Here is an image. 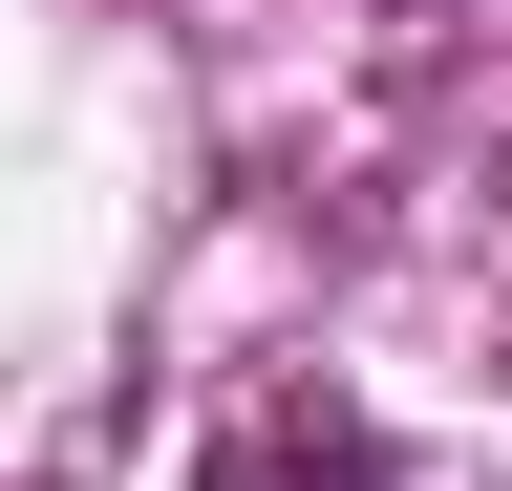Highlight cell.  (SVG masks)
Returning a JSON list of instances; mask_svg holds the SVG:
<instances>
[{
	"label": "cell",
	"instance_id": "cell-1",
	"mask_svg": "<svg viewBox=\"0 0 512 491\" xmlns=\"http://www.w3.org/2000/svg\"><path fill=\"white\" fill-rule=\"evenodd\" d=\"M214 470H235V491H384V449H363V427H235Z\"/></svg>",
	"mask_w": 512,
	"mask_h": 491
}]
</instances>
